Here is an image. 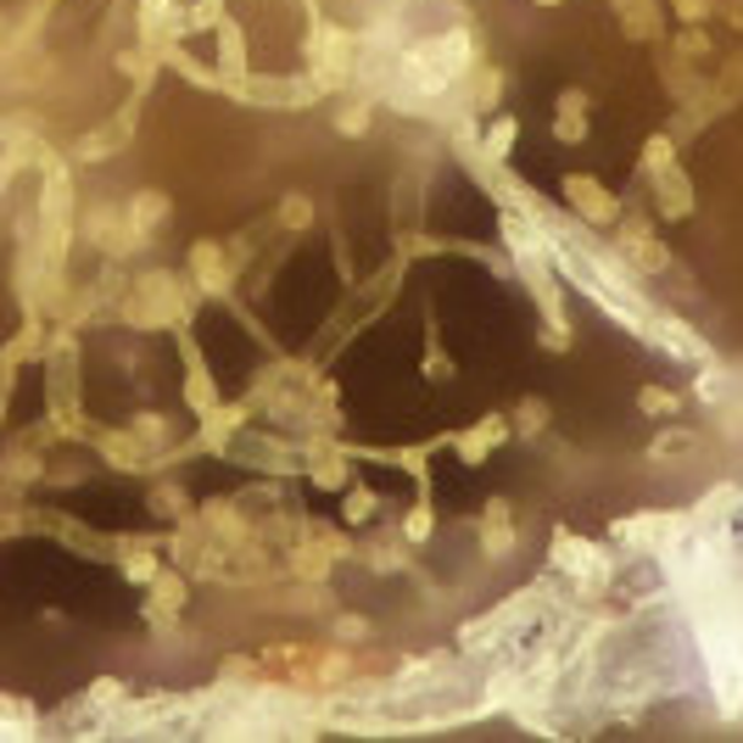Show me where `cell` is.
Returning a JSON list of instances; mask_svg holds the SVG:
<instances>
[{
    "instance_id": "23",
    "label": "cell",
    "mask_w": 743,
    "mask_h": 743,
    "mask_svg": "<svg viewBox=\"0 0 743 743\" xmlns=\"http://www.w3.org/2000/svg\"><path fill=\"white\" fill-rule=\"evenodd\" d=\"M671 7H677V18H682V23H704V18L715 12L710 0H671Z\"/></svg>"
},
{
    "instance_id": "24",
    "label": "cell",
    "mask_w": 743,
    "mask_h": 743,
    "mask_svg": "<svg viewBox=\"0 0 743 743\" xmlns=\"http://www.w3.org/2000/svg\"><path fill=\"white\" fill-rule=\"evenodd\" d=\"M336 637H369V621H358V615H336Z\"/></svg>"
},
{
    "instance_id": "9",
    "label": "cell",
    "mask_w": 743,
    "mask_h": 743,
    "mask_svg": "<svg viewBox=\"0 0 743 743\" xmlns=\"http://www.w3.org/2000/svg\"><path fill=\"white\" fill-rule=\"evenodd\" d=\"M553 134H559L564 146L588 140V96H582V90H564V96H559V107H553Z\"/></svg>"
},
{
    "instance_id": "20",
    "label": "cell",
    "mask_w": 743,
    "mask_h": 743,
    "mask_svg": "<svg viewBox=\"0 0 743 743\" xmlns=\"http://www.w3.org/2000/svg\"><path fill=\"white\" fill-rule=\"evenodd\" d=\"M437 531V515H431V504H414V509H408V520H402V537L408 542H426Z\"/></svg>"
},
{
    "instance_id": "2",
    "label": "cell",
    "mask_w": 743,
    "mask_h": 743,
    "mask_svg": "<svg viewBox=\"0 0 743 743\" xmlns=\"http://www.w3.org/2000/svg\"><path fill=\"white\" fill-rule=\"evenodd\" d=\"M610 252L637 274V280H654L659 269H666L671 258H666V246L654 240V229H648V218H626L621 229H615V240H610Z\"/></svg>"
},
{
    "instance_id": "7",
    "label": "cell",
    "mask_w": 743,
    "mask_h": 743,
    "mask_svg": "<svg viewBox=\"0 0 743 743\" xmlns=\"http://www.w3.org/2000/svg\"><path fill=\"white\" fill-rule=\"evenodd\" d=\"M515 542H520V531L509 520V504H486V515H481V548H486V559H509Z\"/></svg>"
},
{
    "instance_id": "1",
    "label": "cell",
    "mask_w": 743,
    "mask_h": 743,
    "mask_svg": "<svg viewBox=\"0 0 743 743\" xmlns=\"http://www.w3.org/2000/svg\"><path fill=\"white\" fill-rule=\"evenodd\" d=\"M252 246H218V240H196L191 246V286L202 297H229V286L240 280Z\"/></svg>"
},
{
    "instance_id": "15",
    "label": "cell",
    "mask_w": 743,
    "mask_h": 743,
    "mask_svg": "<svg viewBox=\"0 0 743 743\" xmlns=\"http://www.w3.org/2000/svg\"><path fill=\"white\" fill-rule=\"evenodd\" d=\"M637 408H643V414H659V420H677V391H666V386H643L637 391Z\"/></svg>"
},
{
    "instance_id": "21",
    "label": "cell",
    "mask_w": 743,
    "mask_h": 743,
    "mask_svg": "<svg viewBox=\"0 0 743 743\" xmlns=\"http://www.w3.org/2000/svg\"><path fill=\"white\" fill-rule=\"evenodd\" d=\"M313 224V202L308 196H286L280 202V229H308Z\"/></svg>"
},
{
    "instance_id": "18",
    "label": "cell",
    "mask_w": 743,
    "mask_h": 743,
    "mask_svg": "<svg viewBox=\"0 0 743 743\" xmlns=\"http://www.w3.org/2000/svg\"><path fill=\"white\" fill-rule=\"evenodd\" d=\"M369 118H375V101H369V96H358V101H347V107L336 112V129H342V134H364V129H369Z\"/></svg>"
},
{
    "instance_id": "4",
    "label": "cell",
    "mask_w": 743,
    "mask_h": 743,
    "mask_svg": "<svg viewBox=\"0 0 743 743\" xmlns=\"http://www.w3.org/2000/svg\"><path fill=\"white\" fill-rule=\"evenodd\" d=\"M648 180H654V207L666 213V218H688L693 213V180H688L682 162H671V169H659Z\"/></svg>"
},
{
    "instance_id": "16",
    "label": "cell",
    "mask_w": 743,
    "mask_h": 743,
    "mask_svg": "<svg viewBox=\"0 0 743 743\" xmlns=\"http://www.w3.org/2000/svg\"><path fill=\"white\" fill-rule=\"evenodd\" d=\"M515 431H520V437H542V431H548V402H542V397H526V402L515 408Z\"/></svg>"
},
{
    "instance_id": "11",
    "label": "cell",
    "mask_w": 743,
    "mask_h": 743,
    "mask_svg": "<svg viewBox=\"0 0 743 743\" xmlns=\"http://www.w3.org/2000/svg\"><path fill=\"white\" fill-rule=\"evenodd\" d=\"M185 610V582L174 570H157L151 575V615H180Z\"/></svg>"
},
{
    "instance_id": "6",
    "label": "cell",
    "mask_w": 743,
    "mask_h": 743,
    "mask_svg": "<svg viewBox=\"0 0 743 743\" xmlns=\"http://www.w3.org/2000/svg\"><path fill=\"white\" fill-rule=\"evenodd\" d=\"M464 101H470V112H492L504 101V67L498 62H475L470 67V78H464Z\"/></svg>"
},
{
    "instance_id": "12",
    "label": "cell",
    "mask_w": 743,
    "mask_h": 743,
    "mask_svg": "<svg viewBox=\"0 0 743 743\" xmlns=\"http://www.w3.org/2000/svg\"><path fill=\"white\" fill-rule=\"evenodd\" d=\"M185 353H191V380H185V402L196 408V414H207V408H218V386H213V375L196 364V347L185 342Z\"/></svg>"
},
{
    "instance_id": "19",
    "label": "cell",
    "mask_w": 743,
    "mask_h": 743,
    "mask_svg": "<svg viewBox=\"0 0 743 743\" xmlns=\"http://www.w3.org/2000/svg\"><path fill=\"white\" fill-rule=\"evenodd\" d=\"M677 162V146H671V134H654L648 146H643V174H659V169H671Z\"/></svg>"
},
{
    "instance_id": "22",
    "label": "cell",
    "mask_w": 743,
    "mask_h": 743,
    "mask_svg": "<svg viewBox=\"0 0 743 743\" xmlns=\"http://www.w3.org/2000/svg\"><path fill=\"white\" fill-rule=\"evenodd\" d=\"M369 515H375V492H353V498H347V520L364 526Z\"/></svg>"
},
{
    "instance_id": "3",
    "label": "cell",
    "mask_w": 743,
    "mask_h": 743,
    "mask_svg": "<svg viewBox=\"0 0 743 743\" xmlns=\"http://www.w3.org/2000/svg\"><path fill=\"white\" fill-rule=\"evenodd\" d=\"M559 191H564V202H570L575 213H582L593 229H610V224L621 218V202H615L599 180H588V174H564V185H559Z\"/></svg>"
},
{
    "instance_id": "8",
    "label": "cell",
    "mask_w": 743,
    "mask_h": 743,
    "mask_svg": "<svg viewBox=\"0 0 743 743\" xmlns=\"http://www.w3.org/2000/svg\"><path fill=\"white\" fill-rule=\"evenodd\" d=\"M504 437H509V426H504L498 414H492V420H481L475 431H459V437H453V448H459V459H464V464H481V459H486L492 448H498Z\"/></svg>"
},
{
    "instance_id": "5",
    "label": "cell",
    "mask_w": 743,
    "mask_h": 743,
    "mask_svg": "<svg viewBox=\"0 0 743 743\" xmlns=\"http://www.w3.org/2000/svg\"><path fill=\"white\" fill-rule=\"evenodd\" d=\"M157 224H169V196L140 191V196L129 202V218H123V246H146Z\"/></svg>"
},
{
    "instance_id": "17",
    "label": "cell",
    "mask_w": 743,
    "mask_h": 743,
    "mask_svg": "<svg viewBox=\"0 0 743 743\" xmlns=\"http://www.w3.org/2000/svg\"><path fill=\"white\" fill-rule=\"evenodd\" d=\"M688 448H699V431L693 426H677V431H666L659 442H648V459H671V453H688Z\"/></svg>"
},
{
    "instance_id": "14",
    "label": "cell",
    "mask_w": 743,
    "mask_h": 743,
    "mask_svg": "<svg viewBox=\"0 0 743 743\" xmlns=\"http://www.w3.org/2000/svg\"><path fill=\"white\" fill-rule=\"evenodd\" d=\"M509 146H515V118H498L486 129V140H481V157L492 162V169H504L509 162Z\"/></svg>"
},
{
    "instance_id": "13",
    "label": "cell",
    "mask_w": 743,
    "mask_h": 743,
    "mask_svg": "<svg viewBox=\"0 0 743 743\" xmlns=\"http://www.w3.org/2000/svg\"><path fill=\"white\" fill-rule=\"evenodd\" d=\"M34 732V710L12 693H0V737H29Z\"/></svg>"
},
{
    "instance_id": "10",
    "label": "cell",
    "mask_w": 743,
    "mask_h": 743,
    "mask_svg": "<svg viewBox=\"0 0 743 743\" xmlns=\"http://www.w3.org/2000/svg\"><path fill=\"white\" fill-rule=\"evenodd\" d=\"M610 7L621 12V29H626L632 40H654V34H659V23H666L654 0H610Z\"/></svg>"
},
{
    "instance_id": "25",
    "label": "cell",
    "mask_w": 743,
    "mask_h": 743,
    "mask_svg": "<svg viewBox=\"0 0 743 743\" xmlns=\"http://www.w3.org/2000/svg\"><path fill=\"white\" fill-rule=\"evenodd\" d=\"M537 7H564V0H537Z\"/></svg>"
}]
</instances>
